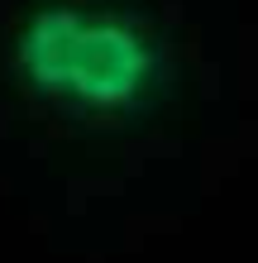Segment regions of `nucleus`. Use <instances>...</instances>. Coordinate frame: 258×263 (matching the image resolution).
I'll use <instances>...</instances> for the list:
<instances>
[{
	"mask_svg": "<svg viewBox=\"0 0 258 263\" xmlns=\"http://www.w3.org/2000/svg\"><path fill=\"white\" fill-rule=\"evenodd\" d=\"M14 77L67 120H129L168 86V43L139 10L105 0H53L24 14Z\"/></svg>",
	"mask_w": 258,
	"mask_h": 263,
	"instance_id": "1",
	"label": "nucleus"
}]
</instances>
